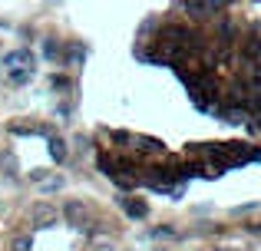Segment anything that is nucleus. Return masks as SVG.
I'll return each instance as SVG.
<instances>
[{
    "label": "nucleus",
    "mask_w": 261,
    "mask_h": 251,
    "mask_svg": "<svg viewBox=\"0 0 261 251\" xmlns=\"http://www.w3.org/2000/svg\"><path fill=\"white\" fill-rule=\"evenodd\" d=\"M0 251H113V221L93 195L37 199L0 225Z\"/></svg>",
    "instance_id": "f257e3e1"
}]
</instances>
